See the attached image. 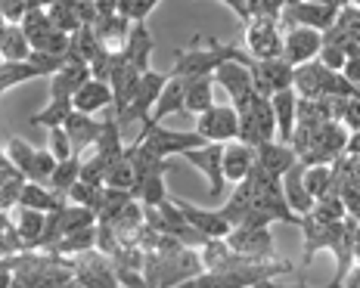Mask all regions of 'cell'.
<instances>
[{"label": "cell", "instance_id": "cell-34", "mask_svg": "<svg viewBox=\"0 0 360 288\" xmlns=\"http://www.w3.org/2000/svg\"><path fill=\"white\" fill-rule=\"evenodd\" d=\"M19 233L25 239L28 248H37L44 230H47V211H37V208H28V204H19Z\"/></svg>", "mask_w": 360, "mask_h": 288}, {"label": "cell", "instance_id": "cell-32", "mask_svg": "<svg viewBox=\"0 0 360 288\" xmlns=\"http://www.w3.org/2000/svg\"><path fill=\"white\" fill-rule=\"evenodd\" d=\"M90 248H96V223L94 226H81V230L63 236L53 248H47V251H56V254H65V257H78V254L90 251Z\"/></svg>", "mask_w": 360, "mask_h": 288}, {"label": "cell", "instance_id": "cell-13", "mask_svg": "<svg viewBox=\"0 0 360 288\" xmlns=\"http://www.w3.org/2000/svg\"><path fill=\"white\" fill-rule=\"evenodd\" d=\"M320 50H323V32H317V28H304V25L286 28V37H283V59H286L292 68L317 59Z\"/></svg>", "mask_w": 360, "mask_h": 288}, {"label": "cell", "instance_id": "cell-37", "mask_svg": "<svg viewBox=\"0 0 360 288\" xmlns=\"http://www.w3.org/2000/svg\"><path fill=\"white\" fill-rule=\"evenodd\" d=\"M106 186H118V189H134L137 186V164H134V158L127 152H122L115 162L109 164Z\"/></svg>", "mask_w": 360, "mask_h": 288}, {"label": "cell", "instance_id": "cell-10", "mask_svg": "<svg viewBox=\"0 0 360 288\" xmlns=\"http://www.w3.org/2000/svg\"><path fill=\"white\" fill-rule=\"evenodd\" d=\"M252 78H255V90L261 96H274L280 90H289L292 81H295V68H292L286 59H252Z\"/></svg>", "mask_w": 360, "mask_h": 288}, {"label": "cell", "instance_id": "cell-21", "mask_svg": "<svg viewBox=\"0 0 360 288\" xmlns=\"http://www.w3.org/2000/svg\"><path fill=\"white\" fill-rule=\"evenodd\" d=\"M63 127H65V131H69V136H72L75 152H78V155H87V149H94L96 136H100V131H103V121H94V115H87V112H78V109H75Z\"/></svg>", "mask_w": 360, "mask_h": 288}, {"label": "cell", "instance_id": "cell-17", "mask_svg": "<svg viewBox=\"0 0 360 288\" xmlns=\"http://www.w3.org/2000/svg\"><path fill=\"white\" fill-rule=\"evenodd\" d=\"M230 248L239 254L249 257H274V236H270V226H233L227 233Z\"/></svg>", "mask_w": 360, "mask_h": 288}, {"label": "cell", "instance_id": "cell-49", "mask_svg": "<svg viewBox=\"0 0 360 288\" xmlns=\"http://www.w3.org/2000/svg\"><path fill=\"white\" fill-rule=\"evenodd\" d=\"M32 4L28 0H0V13H4V22H13V25H22V19L28 16Z\"/></svg>", "mask_w": 360, "mask_h": 288}, {"label": "cell", "instance_id": "cell-58", "mask_svg": "<svg viewBox=\"0 0 360 288\" xmlns=\"http://www.w3.org/2000/svg\"><path fill=\"white\" fill-rule=\"evenodd\" d=\"M289 4H298V0H286V6H289Z\"/></svg>", "mask_w": 360, "mask_h": 288}, {"label": "cell", "instance_id": "cell-46", "mask_svg": "<svg viewBox=\"0 0 360 288\" xmlns=\"http://www.w3.org/2000/svg\"><path fill=\"white\" fill-rule=\"evenodd\" d=\"M59 158L53 155V149H37V158H34V171L28 180H37V183H50V177H53Z\"/></svg>", "mask_w": 360, "mask_h": 288}, {"label": "cell", "instance_id": "cell-53", "mask_svg": "<svg viewBox=\"0 0 360 288\" xmlns=\"http://www.w3.org/2000/svg\"><path fill=\"white\" fill-rule=\"evenodd\" d=\"M224 4H227L243 22H252V16H255V0H224Z\"/></svg>", "mask_w": 360, "mask_h": 288}, {"label": "cell", "instance_id": "cell-3", "mask_svg": "<svg viewBox=\"0 0 360 288\" xmlns=\"http://www.w3.org/2000/svg\"><path fill=\"white\" fill-rule=\"evenodd\" d=\"M239 112V140L249 146H261L267 140H276V115H274V103L267 96L255 93L249 103Z\"/></svg>", "mask_w": 360, "mask_h": 288}, {"label": "cell", "instance_id": "cell-30", "mask_svg": "<svg viewBox=\"0 0 360 288\" xmlns=\"http://www.w3.org/2000/svg\"><path fill=\"white\" fill-rule=\"evenodd\" d=\"M19 204H28V208H37V211H59L63 204H69V195L65 192H56V189L37 183V180H28L25 189H22V202Z\"/></svg>", "mask_w": 360, "mask_h": 288}, {"label": "cell", "instance_id": "cell-15", "mask_svg": "<svg viewBox=\"0 0 360 288\" xmlns=\"http://www.w3.org/2000/svg\"><path fill=\"white\" fill-rule=\"evenodd\" d=\"M249 65H252V63H249ZM249 65H245V63H236V59H233V63H224V65L212 74L217 84H221V87L230 93V100H233L236 109H243V105L249 103L255 93H258V90H255V78H252V68H249Z\"/></svg>", "mask_w": 360, "mask_h": 288}, {"label": "cell", "instance_id": "cell-2", "mask_svg": "<svg viewBox=\"0 0 360 288\" xmlns=\"http://www.w3.org/2000/svg\"><path fill=\"white\" fill-rule=\"evenodd\" d=\"M199 273H205V261H202V251H196V248H184L177 254L146 251V261H143L146 285H153V288L186 285Z\"/></svg>", "mask_w": 360, "mask_h": 288}, {"label": "cell", "instance_id": "cell-59", "mask_svg": "<svg viewBox=\"0 0 360 288\" xmlns=\"http://www.w3.org/2000/svg\"><path fill=\"white\" fill-rule=\"evenodd\" d=\"M348 4H351V0H342V6H348Z\"/></svg>", "mask_w": 360, "mask_h": 288}, {"label": "cell", "instance_id": "cell-50", "mask_svg": "<svg viewBox=\"0 0 360 288\" xmlns=\"http://www.w3.org/2000/svg\"><path fill=\"white\" fill-rule=\"evenodd\" d=\"M320 63H323L326 68H333V72H342V68H345V59H348V56H345V50L342 47H335V44H323V50H320Z\"/></svg>", "mask_w": 360, "mask_h": 288}, {"label": "cell", "instance_id": "cell-11", "mask_svg": "<svg viewBox=\"0 0 360 288\" xmlns=\"http://www.w3.org/2000/svg\"><path fill=\"white\" fill-rule=\"evenodd\" d=\"M143 143L149 149H153L159 158H171V155H184L186 149H199L205 146V136L199 131H168V127L155 124L153 131L143 136Z\"/></svg>", "mask_w": 360, "mask_h": 288}, {"label": "cell", "instance_id": "cell-23", "mask_svg": "<svg viewBox=\"0 0 360 288\" xmlns=\"http://www.w3.org/2000/svg\"><path fill=\"white\" fill-rule=\"evenodd\" d=\"M252 164H255V146H249L243 140L224 143V174H227V180H233V183L245 180Z\"/></svg>", "mask_w": 360, "mask_h": 288}, {"label": "cell", "instance_id": "cell-40", "mask_svg": "<svg viewBox=\"0 0 360 288\" xmlns=\"http://www.w3.org/2000/svg\"><path fill=\"white\" fill-rule=\"evenodd\" d=\"M103 199H106V186H96V183H84V180H78V183L69 189V202L84 204V208H94V211H100Z\"/></svg>", "mask_w": 360, "mask_h": 288}, {"label": "cell", "instance_id": "cell-51", "mask_svg": "<svg viewBox=\"0 0 360 288\" xmlns=\"http://www.w3.org/2000/svg\"><path fill=\"white\" fill-rule=\"evenodd\" d=\"M342 124H348L351 131H360V96H348L342 112Z\"/></svg>", "mask_w": 360, "mask_h": 288}, {"label": "cell", "instance_id": "cell-38", "mask_svg": "<svg viewBox=\"0 0 360 288\" xmlns=\"http://www.w3.org/2000/svg\"><path fill=\"white\" fill-rule=\"evenodd\" d=\"M81 162H84V155H72V158H65V162H59L47 186L56 189V192H65V195H69V189L81 180Z\"/></svg>", "mask_w": 360, "mask_h": 288}, {"label": "cell", "instance_id": "cell-14", "mask_svg": "<svg viewBox=\"0 0 360 288\" xmlns=\"http://www.w3.org/2000/svg\"><path fill=\"white\" fill-rule=\"evenodd\" d=\"M90 78H94L90 63L69 44V50H65V65L59 68L53 74V81H50V93L53 96H75Z\"/></svg>", "mask_w": 360, "mask_h": 288}, {"label": "cell", "instance_id": "cell-27", "mask_svg": "<svg viewBox=\"0 0 360 288\" xmlns=\"http://www.w3.org/2000/svg\"><path fill=\"white\" fill-rule=\"evenodd\" d=\"M131 28H134V22L124 19L122 13H115V16H106V19H96V22H94L96 37H100V44H103V47H109V50H124Z\"/></svg>", "mask_w": 360, "mask_h": 288}, {"label": "cell", "instance_id": "cell-25", "mask_svg": "<svg viewBox=\"0 0 360 288\" xmlns=\"http://www.w3.org/2000/svg\"><path fill=\"white\" fill-rule=\"evenodd\" d=\"M0 53H4V63H22V59L32 56L34 47L28 41L25 28L4 22V28H0Z\"/></svg>", "mask_w": 360, "mask_h": 288}, {"label": "cell", "instance_id": "cell-55", "mask_svg": "<svg viewBox=\"0 0 360 288\" xmlns=\"http://www.w3.org/2000/svg\"><path fill=\"white\" fill-rule=\"evenodd\" d=\"M345 152H348V155H360V131H351V133H348Z\"/></svg>", "mask_w": 360, "mask_h": 288}, {"label": "cell", "instance_id": "cell-24", "mask_svg": "<svg viewBox=\"0 0 360 288\" xmlns=\"http://www.w3.org/2000/svg\"><path fill=\"white\" fill-rule=\"evenodd\" d=\"M270 103H274V115H276V136H280L283 143H289L292 133H295V112H298L295 87L274 93V96H270Z\"/></svg>", "mask_w": 360, "mask_h": 288}, {"label": "cell", "instance_id": "cell-18", "mask_svg": "<svg viewBox=\"0 0 360 288\" xmlns=\"http://www.w3.org/2000/svg\"><path fill=\"white\" fill-rule=\"evenodd\" d=\"M174 202H177V208L184 211L186 221L196 226L199 233H205L208 239H227V233L233 230V223H230L227 217L221 214V208H217V211H208V208H199V204L184 202V199H174Z\"/></svg>", "mask_w": 360, "mask_h": 288}, {"label": "cell", "instance_id": "cell-54", "mask_svg": "<svg viewBox=\"0 0 360 288\" xmlns=\"http://www.w3.org/2000/svg\"><path fill=\"white\" fill-rule=\"evenodd\" d=\"M342 74L351 81V84H357V87H360V56H348V59H345Z\"/></svg>", "mask_w": 360, "mask_h": 288}, {"label": "cell", "instance_id": "cell-43", "mask_svg": "<svg viewBox=\"0 0 360 288\" xmlns=\"http://www.w3.org/2000/svg\"><path fill=\"white\" fill-rule=\"evenodd\" d=\"M6 152H10V158L19 164L22 171L32 177V171H34V158H37V149L34 146H28L25 140H19V136H13V140H6Z\"/></svg>", "mask_w": 360, "mask_h": 288}, {"label": "cell", "instance_id": "cell-42", "mask_svg": "<svg viewBox=\"0 0 360 288\" xmlns=\"http://www.w3.org/2000/svg\"><path fill=\"white\" fill-rule=\"evenodd\" d=\"M329 183H333V168H329V164H311V168L304 171V186H307V192H311L314 199L326 195Z\"/></svg>", "mask_w": 360, "mask_h": 288}, {"label": "cell", "instance_id": "cell-19", "mask_svg": "<svg viewBox=\"0 0 360 288\" xmlns=\"http://www.w3.org/2000/svg\"><path fill=\"white\" fill-rule=\"evenodd\" d=\"M304 171H307V164L298 158V162L292 164L286 174H283V192H286L289 208L295 211L298 217H304L307 211L314 208V202H317L311 192H307V186H304Z\"/></svg>", "mask_w": 360, "mask_h": 288}, {"label": "cell", "instance_id": "cell-4", "mask_svg": "<svg viewBox=\"0 0 360 288\" xmlns=\"http://www.w3.org/2000/svg\"><path fill=\"white\" fill-rule=\"evenodd\" d=\"M304 230V263H311V257L320 248H333L345 233V217H329L323 211L311 208L298 223Z\"/></svg>", "mask_w": 360, "mask_h": 288}, {"label": "cell", "instance_id": "cell-7", "mask_svg": "<svg viewBox=\"0 0 360 288\" xmlns=\"http://www.w3.org/2000/svg\"><path fill=\"white\" fill-rule=\"evenodd\" d=\"M345 143H348V131H345L342 121H323V124L314 131L311 149L302 155V162L311 164H333L335 158L345 152Z\"/></svg>", "mask_w": 360, "mask_h": 288}, {"label": "cell", "instance_id": "cell-39", "mask_svg": "<svg viewBox=\"0 0 360 288\" xmlns=\"http://www.w3.org/2000/svg\"><path fill=\"white\" fill-rule=\"evenodd\" d=\"M212 81L214 78H196V81H186V112H202L212 109Z\"/></svg>", "mask_w": 360, "mask_h": 288}, {"label": "cell", "instance_id": "cell-36", "mask_svg": "<svg viewBox=\"0 0 360 288\" xmlns=\"http://www.w3.org/2000/svg\"><path fill=\"white\" fill-rule=\"evenodd\" d=\"M34 78H44L41 68H37L32 59H22V63H4L0 68V87L10 90L16 84H25V81H34Z\"/></svg>", "mask_w": 360, "mask_h": 288}, {"label": "cell", "instance_id": "cell-26", "mask_svg": "<svg viewBox=\"0 0 360 288\" xmlns=\"http://www.w3.org/2000/svg\"><path fill=\"white\" fill-rule=\"evenodd\" d=\"M153 50H155V44H153V34H149L146 22H134L122 53L140 68V72H149V56H153Z\"/></svg>", "mask_w": 360, "mask_h": 288}, {"label": "cell", "instance_id": "cell-57", "mask_svg": "<svg viewBox=\"0 0 360 288\" xmlns=\"http://www.w3.org/2000/svg\"><path fill=\"white\" fill-rule=\"evenodd\" d=\"M311 4H323V6H339V10H342V0H311Z\"/></svg>", "mask_w": 360, "mask_h": 288}, {"label": "cell", "instance_id": "cell-20", "mask_svg": "<svg viewBox=\"0 0 360 288\" xmlns=\"http://www.w3.org/2000/svg\"><path fill=\"white\" fill-rule=\"evenodd\" d=\"M255 162L261 164L264 171L270 174H286L292 164L298 162V155H295V149L289 146V143H276V140H267V143H261V146H255Z\"/></svg>", "mask_w": 360, "mask_h": 288}, {"label": "cell", "instance_id": "cell-45", "mask_svg": "<svg viewBox=\"0 0 360 288\" xmlns=\"http://www.w3.org/2000/svg\"><path fill=\"white\" fill-rule=\"evenodd\" d=\"M28 177H13V180H0V211H10L13 204L22 202V189H25Z\"/></svg>", "mask_w": 360, "mask_h": 288}, {"label": "cell", "instance_id": "cell-29", "mask_svg": "<svg viewBox=\"0 0 360 288\" xmlns=\"http://www.w3.org/2000/svg\"><path fill=\"white\" fill-rule=\"evenodd\" d=\"M177 112H186V81L184 78H168V84H165L159 103H155V109H153L149 118L159 124L162 118L177 115Z\"/></svg>", "mask_w": 360, "mask_h": 288}, {"label": "cell", "instance_id": "cell-48", "mask_svg": "<svg viewBox=\"0 0 360 288\" xmlns=\"http://www.w3.org/2000/svg\"><path fill=\"white\" fill-rule=\"evenodd\" d=\"M28 59L41 68V74H50V78H53L59 68L65 65V56H59V53H47V50H34Z\"/></svg>", "mask_w": 360, "mask_h": 288}, {"label": "cell", "instance_id": "cell-47", "mask_svg": "<svg viewBox=\"0 0 360 288\" xmlns=\"http://www.w3.org/2000/svg\"><path fill=\"white\" fill-rule=\"evenodd\" d=\"M50 149H53V155L59 158V162H65V158L78 155V152H75L72 136H69V131H65V127H50Z\"/></svg>", "mask_w": 360, "mask_h": 288}, {"label": "cell", "instance_id": "cell-9", "mask_svg": "<svg viewBox=\"0 0 360 288\" xmlns=\"http://www.w3.org/2000/svg\"><path fill=\"white\" fill-rule=\"evenodd\" d=\"M339 19V6H323V4H311V0H298V4L283 6L280 25L286 28H317V32H326V28L335 25Z\"/></svg>", "mask_w": 360, "mask_h": 288}, {"label": "cell", "instance_id": "cell-35", "mask_svg": "<svg viewBox=\"0 0 360 288\" xmlns=\"http://www.w3.org/2000/svg\"><path fill=\"white\" fill-rule=\"evenodd\" d=\"M137 195L131 192V189H118V186H106V199H103L100 211H96V223H112L118 214L131 204Z\"/></svg>", "mask_w": 360, "mask_h": 288}, {"label": "cell", "instance_id": "cell-16", "mask_svg": "<svg viewBox=\"0 0 360 288\" xmlns=\"http://www.w3.org/2000/svg\"><path fill=\"white\" fill-rule=\"evenodd\" d=\"M184 158L212 180V195L221 199L224 180H227V174H224V143H205V146H199V149H186Z\"/></svg>", "mask_w": 360, "mask_h": 288}, {"label": "cell", "instance_id": "cell-6", "mask_svg": "<svg viewBox=\"0 0 360 288\" xmlns=\"http://www.w3.org/2000/svg\"><path fill=\"white\" fill-rule=\"evenodd\" d=\"M165 84H168V74H155L153 68L140 74V84H137V93H134L131 105H127L124 112H115L118 121H122V127L134 124V121H140V124H143V121L153 115V109H155V103H159Z\"/></svg>", "mask_w": 360, "mask_h": 288}, {"label": "cell", "instance_id": "cell-12", "mask_svg": "<svg viewBox=\"0 0 360 288\" xmlns=\"http://www.w3.org/2000/svg\"><path fill=\"white\" fill-rule=\"evenodd\" d=\"M196 131L208 143H230L239 140V112L236 105H212L208 112L199 115Z\"/></svg>", "mask_w": 360, "mask_h": 288}, {"label": "cell", "instance_id": "cell-41", "mask_svg": "<svg viewBox=\"0 0 360 288\" xmlns=\"http://www.w3.org/2000/svg\"><path fill=\"white\" fill-rule=\"evenodd\" d=\"M0 245H4V254L28 251V245H25V239H22L19 226H13V221H10V211H0Z\"/></svg>", "mask_w": 360, "mask_h": 288}, {"label": "cell", "instance_id": "cell-56", "mask_svg": "<svg viewBox=\"0 0 360 288\" xmlns=\"http://www.w3.org/2000/svg\"><path fill=\"white\" fill-rule=\"evenodd\" d=\"M28 4H32V10H47V6L59 4V0H28Z\"/></svg>", "mask_w": 360, "mask_h": 288}, {"label": "cell", "instance_id": "cell-1", "mask_svg": "<svg viewBox=\"0 0 360 288\" xmlns=\"http://www.w3.org/2000/svg\"><path fill=\"white\" fill-rule=\"evenodd\" d=\"M252 63L249 50H239L236 44H217L214 37L205 41V50H199V34L193 37V44L186 50H177L174 68L168 72V78H184V81H196V78H212L224 63Z\"/></svg>", "mask_w": 360, "mask_h": 288}, {"label": "cell", "instance_id": "cell-52", "mask_svg": "<svg viewBox=\"0 0 360 288\" xmlns=\"http://www.w3.org/2000/svg\"><path fill=\"white\" fill-rule=\"evenodd\" d=\"M283 6H286V0H255V16L280 19V16H283ZM255 16H252V19H255Z\"/></svg>", "mask_w": 360, "mask_h": 288}, {"label": "cell", "instance_id": "cell-33", "mask_svg": "<svg viewBox=\"0 0 360 288\" xmlns=\"http://www.w3.org/2000/svg\"><path fill=\"white\" fill-rule=\"evenodd\" d=\"M72 112H75V100H72V96H53L47 109L28 118V124H32V127H63L65 121H69Z\"/></svg>", "mask_w": 360, "mask_h": 288}, {"label": "cell", "instance_id": "cell-31", "mask_svg": "<svg viewBox=\"0 0 360 288\" xmlns=\"http://www.w3.org/2000/svg\"><path fill=\"white\" fill-rule=\"evenodd\" d=\"M94 152L103 155L109 164L124 152V146H122V121H118L115 112H109V118L103 121V131H100V136H96V143H94Z\"/></svg>", "mask_w": 360, "mask_h": 288}, {"label": "cell", "instance_id": "cell-28", "mask_svg": "<svg viewBox=\"0 0 360 288\" xmlns=\"http://www.w3.org/2000/svg\"><path fill=\"white\" fill-rule=\"evenodd\" d=\"M323 68L326 65L320 63V59L295 65V81H292L295 93L304 96V100H320V96H323Z\"/></svg>", "mask_w": 360, "mask_h": 288}, {"label": "cell", "instance_id": "cell-22", "mask_svg": "<svg viewBox=\"0 0 360 288\" xmlns=\"http://www.w3.org/2000/svg\"><path fill=\"white\" fill-rule=\"evenodd\" d=\"M72 100H75V109H78V112H87V115H94V112H103V109H109V105H115V93H112L109 81L90 78L87 84L72 96Z\"/></svg>", "mask_w": 360, "mask_h": 288}, {"label": "cell", "instance_id": "cell-8", "mask_svg": "<svg viewBox=\"0 0 360 288\" xmlns=\"http://www.w3.org/2000/svg\"><path fill=\"white\" fill-rule=\"evenodd\" d=\"M75 285L81 288H115L118 273L112 267V257L103 254L100 248L78 254V273H75Z\"/></svg>", "mask_w": 360, "mask_h": 288}, {"label": "cell", "instance_id": "cell-44", "mask_svg": "<svg viewBox=\"0 0 360 288\" xmlns=\"http://www.w3.org/2000/svg\"><path fill=\"white\" fill-rule=\"evenodd\" d=\"M106 171H109V162L103 155H84V162H81V180L84 183H96V186H106Z\"/></svg>", "mask_w": 360, "mask_h": 288}, {"label": "cell", "instance_id": "cell-60", "mask_svg": "<svg viewBox=\"0 0 360 288\" xmlns=\"http://www.w3.org/2000/svg\"><path fill=\"white\" fill-rule=\"evenodd\" d=\"M351 4H354V6H360V0H351Z\"/></svg>", "mask_w": 360, "mask_h": 288}, {"label": "cell", "instance_id": "cell-5", "mask_svg": "<svg viewBox=\"0 0 360 288\" xmlns=\"http://www.w3.org/2000/svg\"><path fill=\"white\" fill-rule=\"evenodd\" d=\"M245 50L252 59H280L283 56V34L280 19L255 16L245 22Z\"/></svg>", "mask_w": 360, "mask_h": 288}]
</instances>
